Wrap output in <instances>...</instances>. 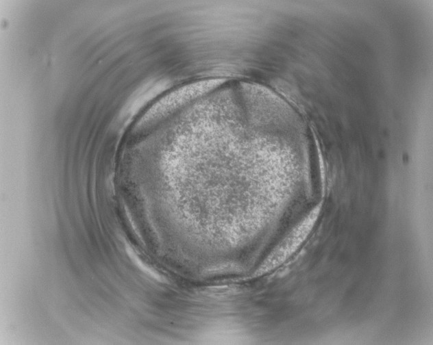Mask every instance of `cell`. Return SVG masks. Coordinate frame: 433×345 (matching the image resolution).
I'll return each mask as SVG.
<instances>
[{"mask_svg":"<svg viewBox=\"0 0 433 345\" xmlns=\"http://www.w3.org/2000/svg\"><path fill=\"white\" fill-rule=\"evenodd\" d=\"M320 212L314 207L308 215L283 240L271 255L261 265L260 272L269 270L283 263L305 240L312 230Z\"/></svg>","mask_w":433,"mask_h":345,"instance_id":"obj_1","label":"cell"}]
</instances>
